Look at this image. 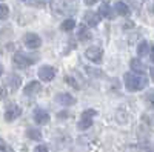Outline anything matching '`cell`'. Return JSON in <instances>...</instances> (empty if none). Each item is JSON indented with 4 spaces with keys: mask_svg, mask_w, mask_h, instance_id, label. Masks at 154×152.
Masks as SVG:
<instances>
[{
    "mask_svg": "<svg viewBox=\"0 0 154 152\" xmlns=\"http://www.w3.org/2000/svg\"><path fill=\"white\" fill-rule=\"evenodd\" d=\"M148 79L142 74H134V72H126L125 74V86L130 92H137L140 89L146 88Z\"/></svg>",
    "mask_w": 154,
    "mask_h": 152,
    "instance_id": "cell-1",
    "label": "cell"
},
{
    "mask_svg": "<svg viewBox=\"0 0 154 152\" xmlns=\"http://www.w3.org/2000/svg\"><path fill=\"white\" fill-rule=\"evenodd\" d=\"M96 115V111L94 109H86L83 114H82V117L79 120V124H77V129L79 131H86L89 126L93 124V117Z\"/></svg>",
    "mask_w": 154,
    "mask_h": 152,
    "instance_id": "cell-2",
    "label": "cell"
},
{
    "mask_svg": "<svg viewBox=\"0 0 154 152\" xmlns=\"http://www.w3.org/2000/svg\"><path fill=\"white\" fill-rule=\"evenodd\" d=\"M34 60H35L34 57H29V55L22 54V52H17V54H14V57H12V61H14V65L17 68H26V66L32 65Z\"/></svg>",
    "mask_w": 154,
    "mask_h": 152,
    "instance_id": "cell-3",
    "label": "cell"
},
{
    "mask_svg": "<svg viewBox=\"0 0 154 152\" xmlns=\"http://www.w3.org/2000/svg\"><path fill=\"white\" fill-rule=\"evenodd\" d=\"M23 43L26 45L29 49H37V48H40V45H42V39L37 34H34V32H28V34L23 35Z\"/></svg>",
    "mask_w": 154,
    "mask_h": 152,
    "instance_id": "cell-4",
    "label": "cell"
},
{
    "mask_svg": "<svg viewBox=\"0 0 154 152\" xmlns=\"http://www.w3.org/2000/svg\"><path fill=\"white\" fill-rule=\"evenodd\" d=\"M85 55L88 60H91L94 63H99L102 61V57H103V51H102L99 46H91L85 51Z\"/></svg>",
    "mask_w": 154,
    "mask_h": 152,
    "instance_id": "cell-5",
    "label": "cell"
},
{
    "mask_svg": "<svg viewBox=\"0 0 154 152\" xmlns=\"http://www.w3.org/2000/svg\"><path fill=\"white\" fill-rule=\"evenodd\" d=\"M56 68H53V66H42L40 69H38V77H40V80L42 82H51L54 77H56Z\"/></svg>",
    "mask_w": 154,
    "mask_h": 152,
    "instance_id": "cell-6",
    "label": "cell"
},
{
    "mask_svg": "<svg viewBox=\"0 0 154 152\" xmlns=\"http://www.w3.org/2000/svg\"><path fill=\"white\" fill-rule=\"evenodd\" d=\"M20 114H22V109L17 105H9L5 109V120L6 121H14L17 117H20Z\"/></svg>",
    "mask_w": 154,
    "mask_h": 152,
    "instance_id": "cell-7",
    "label": "cell"
},
{
    "mask_svg": "<svg viewBox=\"0 0 154 152\" xmlns=\"http://www.w3.org/2000/svg\"><path fill=\"white\" fill-rule=\"evenodd\" d=\"M100 19H102L100 14L99 12H94V11H86L85 16H83V20L88 26H97L100 23Z\"/></svg>",
    "mask_w": 154,
    "mask_h": 152,
    "instance_id": "cell-8",
    "label": "cell"
},
{
    "mask_svg": "<svg viewBox=\"0 0 154 152\" xmlns=\"http://www.w3.org/2000/svg\"><path fill=\"white\" fill-rule=\"evenodd\" d=\"M57 103L63 105V106H72L75 103V98L71 95V94H66V92H62V94H57L56 97Z\"/></svg>",
    "mask_w": 154,
    "mask_h": 152,
    "instance_id": "cell-9",
    "label": "cell"
},
{
    "mask_svg": "<svg viewBox=\"0 0 154 152\" xmlns=\"http://www.w3.org/2000/svg\"><path fill=\"white\" fill-rule=\"evenodd\" d=\"M34 121L37 124H46L49 121V114L43 109H35L34 111Z\"/></svg>",
    "mask_w": 154,
    "mask_h": 152,
    "instance_id": "cell-10",
    "label": "cell"
},
{
    "mask_svg": "<svg viewBox=\"0 0 154 152\" xmlns=\"http://www.w3.org/2000/svg\"><path fill=\"white\" fill-rule=\"evenodd\" d=\"M40 89H42L40 83H38V82H31V83H28V85H26V88L23 89V94H25V95L32 97V95H35V94L40 92Z\"/></svg>",
    "mask_w": 154,
    "mask_h": 152,
    "instance_id": "cell-11",
    "label": "cell"
},
{
    "mask_svg": "<svg viewBox=\"0 0 154 152\" xmlns=\"http://www.w3.org/2000/svg\"><path fill=\"white\" fill-rule=\"evenodd\" d=\"M114 12H116V14H119V16H128V14H130V8H128V5L123 3V2H116Z\"/></svg>",
    "mask_w": 154,
    "mask_h": 152,
    "instance_id": "cell-12",
    "label": "cell"
},
{
    "mask_svg": "<svg viewBox=\"0 0 154 152\" xmlns=\"http://www.w3.org/2000/svg\"><path fill=\"white\" fill-rule=\"evenodd\" d=\"M77 37L85 42L88 39H91V31H89L88 26H85V25H79V32H77Z\"/></svg>",
    "mask_w": 154,
    "mask_h": 152,
    "instance_id": "cell-13",
    "label": "cell"
},
{
    "mask_svg": "<svg viewBox=\"0 0 154 152\" xmlns=\"http://www.w3.org/2000/svg\"><path fill=\"white\" fill-rule=\"evenodd\" d=\"M130 65H131V69H133L134 72H139V74L145 72V69H146V66H145V65H143V63L140 61L139 58H133Z\"/></svg>",
    "mask_w": 154,
    "mask_h": 152,
    "instance_id": "cell-14",
    "label": "cell"
},
{
    "mask_svg": "<svg viewBox=\"0 0 154 152\" xmlns=\"http://www.w3.org/2000/svg\"><path fill=\"white\" fill-rule=\"evenodd\" d=\"M99 14H100V17H108V19H112V17H114V12L111 11V8H109L108 3L100 5V8H99Z\"/></svg>",
    "mask_w": 154,
    "mask_h": 152,
    "instance_id": "cell-15",
    "label": "cell"
},
{
    "mask_svg": "<svg viewBox=\"0 0 154 152\" xmlns=\"http://www.w3.org/2000/svg\"><path fill=\"white\" fill-rule=\"evenodd\" d=\"M149 43L148 42H140L139 43V46H137V54H139V57H145V55H148L149 54Z\"/></svg>",
    "mask_w": 154,
    "mask_h": 152,
    "instance_id": "cell-16",
    "label": "cell"
},
{
    "mask_svg": "<svg viewBox=\"0 0 154 152\" xmlns=\"http://www.w3.org/2000/svg\"><path fill=\"white\" fill-rule=\"evenodd\" d=\"M20 83H22V79L19 77V75L11 74L9 77H8V85H9L11 88H17V86H20Z\"/></svg>",
    "mask_w": 154,
    "mask_h": 152,
    "instance_id": "cell-17",
    "label": "cell"
},
{
    "mask_svg": "<svg viewBox=\"0 0 154 152\" xmlns=\"http://www.w3.org/2000/svg\"><path fill=\"white\" fill-rule=\"evenodd\" d=\"M74 26H75V22L72 19H68V20H65V22L62 23L60 28H62V31H71Z\"/></svg>",
    "mask_w": 154,
    "mask_h": 152,
    "instance_id": "cell-18",
    "label": "cell"
},
{
    "mask_svg": "<svg viewBox=\"0 0 154 152\" xmlns=\"http://www.w3.org/2000/svg\"><path fill=\"white\" fill-rule=\"evenodd\" d=\"M28 137L31 140H42V132L38 129H29L28 131Z\"/></svg>",
    "mask_w": 154,
    "mask_h": 152,
    "instance_id": "cell-19",
    "label": "cell"
},
{
    "mask_svg": "<svg viewBox=\"0 0 154 152\" xmlns=\"http://www.w3.org/2000/svg\"><path fill=\"white\" fill-rule=\"evenodd\" d=\"M8 16H9V8L6 5L0 3V19L5 20V19H8Z\"/></svg>",
    "mask_w": 154,
    "mask_h": 152,
    "instance_id": "cell-20",
    "label": "cell"
},
{
    "mask_svg": "<svg viewBox=\"0 0 154 152\" xmlns=\"http://www.w3.org/2000/svg\"><path fill=\"white\" fill-rule=\"evenodd\" d=\"M0 152H14V151H12V148L8 143H5V140L0 138Z\"/></svg>",
    "mask_w": 154,
    "mask_h": 152,
    "instance_id": "cell-21",
    "label": "cell"
},
{
    "mask_svg": "<svg viewBox=\"0 0 154 152\" xmlns=\"http://www.w3.org/2000/svg\"><path fill=\"white\" fill-rule=\"evenodd\" d=\"M145 98H146V101H148V105H149L151 108H154V91H149Z\"/></svg>",
    "mask_w": 154,
    "mask_h": 152,
    "instance_id": "cell-22",
    "label": "cell"
},
{
    "mask_svg": "<svg viewBox=\"0 0 154 152\" xmlns=\"http://www.w3.org/2000/svg\"><path fill=\"white\" fill-rule=\"evenodd\" d=\"M34 152H48V148H46L45 145H38V146L34 149Z\"/></svg>",
    "mask_w": 154,
    "mask_h": 152,
    "instance_id": "cell-23",
    "label": "cell"
},
{
    "mask_svg": "<svg viewBox=\"0 0 154 152\" xmlns=\"http://www.w3.org/2000/svg\"><path fill=\"white\" fill-rule=\"evenodd\" d=\"M85 2V5H88V6H93V5H96L99 0H83Z\"/></svg>",
    "mask_w": 154,
    "mask_h": 152,
    "instance_id": "cell-24",
    "label": "cell"
},
{
    "mask_svg": "<svg viewBox=\"0 0 154 152\" xmlns=\"http://www.w3.org/2000/svg\"><path fill=\"white\" fill-rule=\"evenodd\" d=\"M5 95H6V92H5V89L2 86H0V100H3L5 98Z\"/></svg>",
    "mask_w": 154,
    "mask_h": 152,
    "instance_id": "cell-25",
    "label": "cell"
},
{
    "mask_svg": "<svg viewBox=\"0 0 154 152\" xmlns=\"http://www.w3.org/2000/svg\"><path fill=\"white\" fill-rule=\"evenodd\" d=\"M23 2L28 5H37V0H23Z\"/></svg>",
    "mask_w": 154,
    "mask_h": 152,
    "instance_id": "cell-26",
    "label": "cell"
},
{
    "mask_svg": "<svg viewBox=\"0 0 154 152\" xmlns=\"http://www.w3.org/2000/svg\"><path fill=\"white\" fill-rule=\"evenodd\" d=\"M151 60H152V61H154V48H152V49H151Z\"/></svg>",
    "mask_w": 154,
    "mask_h": 152,
    "instance_id": "cell-27",
    "label": "cell"
},
{
    "mask_svg": "<svg viewBox=\"0 0 154 152\" xmlns=\"http://www.w3.org/2000/svg\"><path fill=\"white\" fill-rule=\"evenodd\" d=\"M151 75H152V80H154V68L151 69Z\"/></svg>",
    "mask_w": 154,
    "mask_h": 152,
    "instance_id": "cell-28",
    "label": "cell"
},
{
    "mask_svg": "<svg viewBox=\"0 0 154 152\" xmlns=\"http://www.w3.org/2000/svg\"><path fill=\"white\" fill-rule=\"evenodd\" d=\"M2 74H3V68H2V66H0V75H2Z\"/></svg>",
    "mask_w": 154,
    "mask_h": 152,
    "instance_id": "cell-29",
    "label": "cell"
},
{
    "mask_svg": "<svg viewBox=\"0 0 154 152\" xmlns=\"http://www.w3.org/2000/svg\"><path fill=\"white\" fill-rule=\"evenodd\" d=\"M40 2H43V3H46V2H51V0H40Z\"/></svg>",
    "mask_w": 154,
    "mask_h": 152,
    "instance_id": "cell-30",
    "label": "cell"
}]
</instances>
